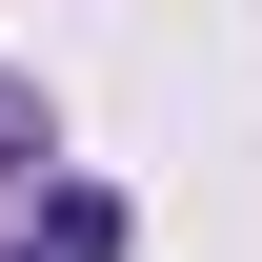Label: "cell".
<instances>
[{"label":"cell","mask_w":262,"mask_h":262,"mask_svg":"<svg viewBox=\"0 0 262 262\" xmlns=\"http://www.w3.org/2000/svg\"><path fill=\"white\" fill-rule=\"evenodd\" d=\"M20 162H40V81H0V182H20Z\"/></svg>","instance_id":"obj_1"}]
</instances>
